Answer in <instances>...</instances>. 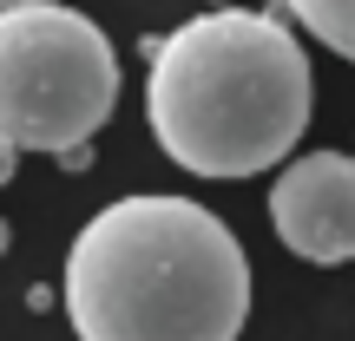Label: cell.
<instances>
[{"mask_svg": "<svg viewBox=\"0 0 355 341\" xmlns=\"http://www.w3.org/2000/svg\"><path fill=\"white\" fill-rule=\"evenodd\" d=\"M283 13L211 7L165 39H145V118L158 151L191 177H250L303 138L316 79Z\"/></svg>", "mask_w": 355, "mask_h": 341, "instance_id": "1", "label": "cell"}, {"mask_svg": "<svg viewBox=\"0 0 355 341\" xmlns=\"http://www.w3.org/2000/svg\"><path fill=\"white\" fill-rule=\"evenodd\" d=\"M66 315L79 341H237L243 243L191 197H119L66 250Z\"/></svg>", "mask_w": 355, "mask_h": 341, "instance_id": "2", "label": "cell"}, {"mask_svg": "<svg viewBox=\"0 0 355 341\" xmlns=\"http://www.w3.org/2000/svg\"><path fill=\"white\" fill-rule=\"evenodd\" d=\"M119 105V53L99 20L60 0L0 7V145L66 151L86 145Z\"/></svg>", "mask_w": 355, "mask_h": 341, "instance_id": "3", "label": "cell"}, {"mask_svg": "<svg viewBox=\"0 0 355 341\" xmlns=\"http://www.w3.org/2000/svg\"><path fill=\"white\" fill-rule=\"evenodd\" d=\"M270 223L303 263H349L355 256V158L349 151L296 158L270 184Z\"/></svg>", "mask_w": 355, "mask_h": 341, "instance_id": "4", "label": "cell"}, {"mask_svg": "<svg viewBox=\"0 0 355 341\" xmlns=\"http://www.w3.org/2000/svg\"><path fill=\"white\" fill-rule=\"evenodd\" d=\"M283 7H290L296 20L316 33V46L355 59V0H283Z\"/></svg>", "mask_w": 355, "mask_h": 341, "instance_id": "5", "label": "cell"}, {"mask_svg": "<svg viewBox=\"0 0 355 341\" xmlns=\"http://www.w3.org/2000/svg\"><path fill=\"white\" fill-rule=\"evenodd\" d=\"M86 145H92V138H86ZM86 145H66V151H53V158H60L66 171H86V165H92V151H86Z\"/></svg>", "mask_w": 355, "mask_h": 341, "instance_id": "6", "label": "cell"}, {"mask_svg": "<svg viewBox=\"0 0 355 341\" xmlns=\"http://www.w3.org/2000/svg\"><path fill=\"white\" fill-rule=\"evenodd\" d=\"M211 7H230V0H211Z\"/></svg>", "mask_w": 355, "mask_h": 341, "instance_id": "7", "label": "cell"}, {"mask_svg": "<svg viewBox=\"0 0 355 341\" xmlns=\"http://www.w3.org/2000/svg\"><path fill=\"white\" fill-rule=\"evenodd\" d=\"M7 7H13V0H7Z\"/></svg>", "mask_w": 355, "mask_h": 341, "instance_id": "8", "label": "cell"}]
</instances>
